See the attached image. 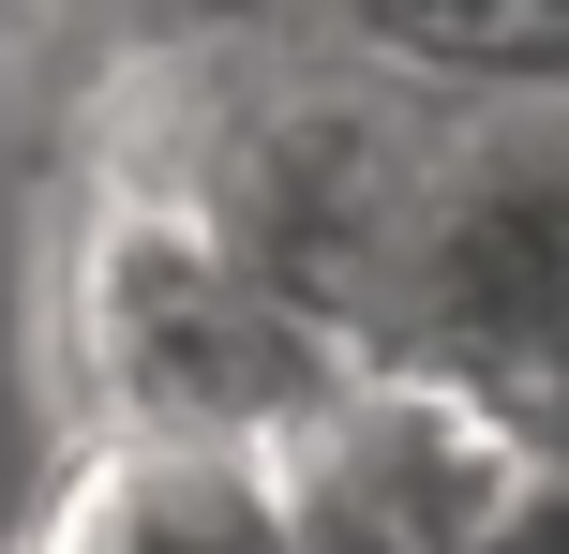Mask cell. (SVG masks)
Instances as JSON below:
<instances>
[{
  "mask_svg": "<svg viewBox=\"0 0 569 554\" xmlns=\"http://www.w3.org/2000/svg\"><path fill=\"white\" fill-rule=\"evenodd\" d=\"M46 360L76 405V450H226V465H270L360 375V345L315 300H284L240 240H210L196 210L136 180H90L60 225Z\"/></svg>",
  "mask_w": 569,
  "mask_h": 554,
  "instance_id": "obj_1",
  "label": "cell"
},
{
  "mask_svg": "<svg viewBox=\"0 0 569 554\" xmlns=\"http://www.w3.org/2000/svg\"><path fill=\"white\" fill-rule=\"evenodd\" d=\"M525 435L495 420V390L465 375H405V360H360L300 435L270 450V495L300 554H495L525 510Z\"/></svg>",
  "mask_w": 569,
  "mask_h": 554,
  "instance_id": "obj_2",
  "label": "cell"
},
{
  "mask_svg": "<svg viewBox=\"0 0 569 554\" xmlns=\"http://www.w3.org/2000/svg\"><path fill=\"white\" fill-rule=\"evenodd\" d=\"M16 554H300V525L226 450H76Z\"/></svg>",
  "mask_w": 569,
  "mask_h": 554,
  "instance_id": "obj_3",
  "label": "cell"
},
{
  "mask_svg": "<svg viewBox=\"0 0 569 554\" xmlns=\"http://www.w3.org/2000/svg\"><path fill=\"white\" fill-rule=\"evenodd\" d=\"M345 0H90L106 30V75H150V60H240V46H300Z\"/></svg>",
  "mask_w": 569,
  "mask_h": 554,
  "instance_id": "obj_4",
  "label": "cell"
},
{
  "mask_svg": "<svg viewBox=\"0 0 569 554\" xmlns=\"http://www.w3.org/2000/svg\"><path fill=\"white\" fill-rule=\"evenodd\" d=\"M495 554H569V465L525 480V510H510V540H495Z\"/></svg>",
  "mask_w": 569,
  "mask_h": 554,
  "instance_id": "obj_5",
  "label": "cell"
}]
</instances>
